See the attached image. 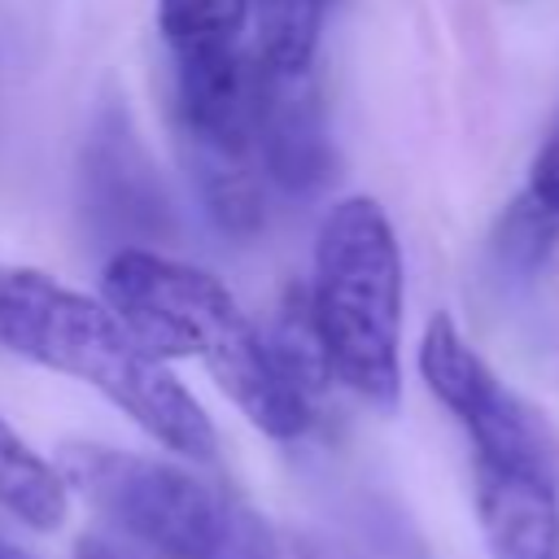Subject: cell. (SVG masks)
<instances>
[{"label":"cell","instance_id":"52a82bcc","mask_svg":"<svg viewBox=\"0 0 559 559\" xmlns=\"http://www.w3.org/2000/svg\"><path fill=\"white\" fill-rule=\"evenodd\" d=\"M472 498L489 559H559V480L472 463Z\"/></svg>","mask_w":559,"mask_h":559},{"label":"cell","instance_id":"277c9868","mask_svg":"<svg viewBox=\"0 0 559 559\" xmlns=\"http://www.w3.org/2000/svg\"><path fill=\"white\" fill-rule=\"evenodd\" d=\"M57 472L70 493L153 559H280L271 524L192 467L100 441H66Z\"/></svg>","mask_w":559,"mask_h":559},{"label":"cell","instance_id":"5b68a950","mask_svg":"<svg viewBox=\"0 0 559 559\" xmlns=\"http://www.w3.org/2000/svg\"><path fill=\"white\" fill-rule=\"evenodd\" d=\"M415 362L428 393L467 432L476 467L537 472L559 480V445L550 424L493 376V367L467 345L450 314H432L424 323Z\"/></svg>","mask_w":559,"mask_h":559},{"label":"cell","instance_id":"ba28073f","mask_svg":"<svg viewBox=\"0 0 559 559\" xmlns=\"http://www.w3.org/2000/svg\"><path fill=\"white\" fill-rule=\"evenodd\" d=\"M0 507L35 533H57L70 515V489L31 441L0 415Z\"/></svg>","mask_w":559,"mask_h":559},{"label":"cell","instance_id":"30bf717a","mask_svg":"<svg viewBox=\"0 0 559 559\" xmlns=\"http://www.w3.org/2000/svg\"><path fill=\"white\" fill-rule=\"evenodd\" d=\"M323 4L328 0H249L258 61L271 70H288V74L314 70Z\"/></svg>","mask_w":559,"mask_h":559},{"label":"cell","instance_id":"8fae6325","mask_svg":"<svg viewBox=\"0 0 559 559\" xmlns=\"http://www.w3.org/2000/svg\"><path fill=\"white\" fill-rule=\"evenodd\" d=\"M559 245V214L537 205L528 192H520L511 205H502L493 236H489V258L502 280H533Z\"/></svg>","mask_w":559,"mask_h":559},{"label":"cell","instance_id":"3957f363","mask_svg":"<svg viewBox=\"0 0 559 559\" xmlns=\"http://www.w3.org/2000/svg\"><path fill=\"white\" fill-rule=\"evenodd\" d=\"M310 314L341 389L380 415L402 402V245L376 197L336 201L314 231Z\"/></svg>","mask_w":559,"mask_h":559},{"label":"cell","instance_id":"6da1fadb","mask_svg":"<svg viewBox=\"0 0 559 559\" xmlns=\"http://www.w3.org/2000/svg\"><path fill=\"white\" fill-rule=\"evenodd\" d=\"M105 306L157 358H197L236 411L275 441L310 432L319 402L284 371L266 332L205 266L157 249H118L100 275Z\"/></svg>","mask_w":559,"mask_h":559},{"label":"cell","instance_id":"8992f818","mask_svg":"<svg viewBox=\"0 0 559 559\" xmlns=\"http://www.w3.org/2000/svg\"><path fill=\"white\" fill-rule=\"evenodd\" d=\"M253 153H258L262 179H271L284 192L310 197L332 179L336 153H332L323 100H319L310 70L288 74V70H271L258 61Z\"/></svg>","mask_w":559,"mask_h":559},{"label":"cell","instance_id":"7c38bea8","mask_svg":"<svg viewBox=\"0 0 559 559\" xmlns=\"http://www.w3.org/2000/svg\"><path fill=\"white\" fill-rule=\"evenodd\" d=\"M524 192H528L537 205H546L550 214H559V118L550 122V131L542 135V144H537V153H533V162H528V183H524Z\"/></svg>","mask_w":559,"mask_h":559},{"label":"cell","instance_id":"7a4b0ae2","mask_svg":"<svg viewBox=\"0 0 559 559\" xmlns=\"http://www.w3.org/2000/svg\"><path fill=\"white\" fill-rule=\"evenodd\" d=\"M0 349L92 384L179 459L214 463L218 437L183 380L96 297L39 266L0 262Z\"/></svg>","mask_w":559,"mask_h":559},{"label":"cell","instance_id":"4fadbf2b","mask_svg":"<svg viewBox=\"0 0 559 559\" xmlns=\"http://www.w3.org/2000/svg\"><path fill=\"white\" fill-rule=\"evenodd\" d=\"M74 559H122V555L100 537H79L74 542Z\"/></svg>","mask_w":559,"mask_h":559},{"label":"cell","instance_id":"9c48e42d","mask_svg":"<svg viewBox=\"0 0 559 559\" xmlns=\"http://www.w3.org/2000/svg\"><path fill=\"white\" fill-rule=\"evenodd\" d=\"M157 31L170 61L245 48L249 0H157Z\"/></svg>","mask_w":559,"mask_h":559},{"label":"cell","instance_id":"5bb4252c","mask_svg":"<svg viewBox=\"0 0 559 559\" xmlns=\"http://www.w3.org/2000/svg\"><path fill=\"white\" fill-rule=\"evenodd\" d=\"M0 559H35V555L22 550V546H13V542H0Z\"/></svg>","mask_w":559,"mask_h":559}]
</instances>
